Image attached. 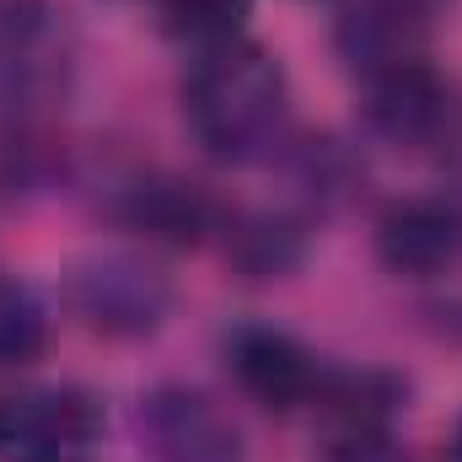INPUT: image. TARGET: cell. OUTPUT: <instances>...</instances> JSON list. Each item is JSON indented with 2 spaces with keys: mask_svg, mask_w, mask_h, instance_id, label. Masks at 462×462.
Listing matches in <instances>:
<instances>
[{
  "mask_svg": "<svg viewBox=\"0 0 462 462\" xmlns=\"http://www.w3.org/2000/svg\"><path fill=\"white\" fill-rule=\"evenodd\" d=\"M226 258L242 280H285L307 258V226L285 210H247L226 221Z\"/></svg>",
  "mask_w": 462,
  "mask_h": 462,
  "instance_id": "obj_11",
  "label": "cell"
},
{
  "mask_svg": "<svg viewBox=\"0 0 462 462\" xmlns=\"http://www.w3.org/2000/svg\"><path fill=\"white\" fill-rule=\"evenodd\" d=\"M323 462H409V452L387 436V425H334Z\"/></svg>",
  "mask_w": 462,
  "mask_h": 462,
  "instance_id": "obj_14",
  "label": "cell"
},
{
  "mask_svg": "<svg viewBox=\"0 0 462 462\" xmlns=\"http://www.w3.org/2000/svg\"><path fill=\"white\" fill-rule=\"evenodd\" d=\"M156 5H162V27L199 49L242 38V22L253 11V0H156Z\"/></svg>",
  "mask_w": 462,
  "mask_h": 462,
  "instance_id": "obj_12",
  "label": "cell"
},
{
  "mask_svg": "<svg viewBox=\"0 0 462 462\" xmlns=\"http://www.w3.org/2000/svg\"><path fill=\"white\" fill-rule=\"evenodd\" d=\"M447 462H462V425H457V436H452V447H447Z\"/></svg>",
  "mask_w": 462,
  "mask_h": 462,
  "instance_id": "obj_15",
  "label": "cell"
},
{
  "mask_svg": "<svg viewBox=\"0 0 462 462\" xmlns=\"http://www.w3.org/2000/svg\"><path fill=\"white\" fill-rule=\"evenodd\" d=\"M183 118L205 156L226 167L274 156L291 124V87L280 60L247 38L199 49V60L183 76Z\"/></svg>",
  "mask_w": 462,
  "mask_h": 462,
  "instance_id": "obj_1",
  "label": "cell"
},
{
  "mask_svg": "<svg viewBox=\"0 0 462 462\" xmlns=\"http://www.w3.org/2000/svg\"><path fill=\"white\" fill-rule=\"evenodd\" d=\"M114 216L124 226L145 231L156 242H172V247L205 242L221 226V205L199 183L172 178V172H134V178H124L114 189Z\"/></svg>",
  "mask_w": 462,
  "mask_h": 462,
  "instance_id": "obj_10",
  "label": "cell"
},
{
  "mask_svg": "<svg viewBox=\"0 0 462 462\" xmlns=\"http://www.w3.org/2000/svg\"><path fill=\"white\" fill-rule=\"evenodd\" d=\"M376 258L393 274L436 280L462 263V205L447 194H414L382 210L376 221Z\"/></svg>",
  "mask_w": 462,
  "mask_h": 462,
  "instance_id": "obj_8",
  "label": "cell"
},
{
  "mask_svg": "<svg viewBox=\"0 0 462 462\" xmlns=\"http://www.w3.org/2000/svg\"><path fill=\"white\" fill-rule=\"evenodd\" d=\"M103 403L87 387L0 393V462H97Z\"/></svg>",
  "mask_w": 462,
  "mask_h": 462,
  "instance_id": "obj_3",
  "label": "cell"
},
{
  "mask_svg": "<svg viewBox=\"0 0 462 462\" xmlns=\"http://www.w3.org/2000/svg\"><path fill=\"white\" fill-rule=\"evenodd\" d=\"M70 27L49 0H0V114L49 103L65 87Z\"/></svg>",
  "mask_w": 462,
  "mask_h": 462,
  "instance_id": "obj_5",
  "label": "cell"
},
{
  "mask_svg": "<svg viewBox=\"0 0 462 462\" xmlns=\"http://www.w3.org/2000/svg\"><path fill=\"white\" fill-rule=\"evenodd\" d=\"M140 441L156 462H242V430L231 414L189 382H162L140 398Z\"/></svg>",
  "mask_w": 462,
  "mask_h": 462,
  "instance_id": "obj_6",
  "label": "cell"
},
{
  "mask_svg": "<svg viewBox=\"0 0 462 462\" xmlns=\"http://www.w3.org/2000/svg\"><path fill=\"white\" fill-rule=\"evenodd\" d=\"M360 124L398 151H430L457 124L452 81L425 60H398L360 76Z\"/></svg>",
  "mask_w": 462,
  "mask_h": 462,
  "instance_id": "obj_4",
  "label": "cell"
},
{
  "mask_svg": "<svg viewBox=\"0 0 462 462\" xmlns=\"http://www.w3.org/2000/svg\"><path fill=\"white\" fill-rule=\"evenodd\" d=\"M441 5L452 0H349L334 22V43L360 76L398 65V60H420L425 32L441 16Z\"/></svg>",
  "mask_w": 462,
  "mask_h": 462,
  "instance_id": "obj_9",
  "label": "cell"
},
{
  "mask_svg": "<svg viewBox=\"0 0 462 462\" xmlns=\"http://www.w3.org/2000/svg\"><path fill=\"white\" fill-rule=\"evenodd\" d=\"M43 345H49L43 301L22 280L0 274V365H27L43 355Z\"/></svg>",
  "mask_w": 462,
  "mask_h": 462,
  "instance_id": "obj_13",
  "label": "cell"
},
{
  "mask_svg": "<svg viewBox=\"0 0 462 462\" xmlns=\"http://www.w3.org/2000/svg\"><path fill=\"white\" fill-rule=\"evenodd\" d=\"M65 307L103 339H145L172 312V280L134 253H92L65 274Z\"/></svg>",
  "mask_w": 462,
  "mask_h": 462,
  "instance_id": "obj_2",
  "label": "cell"
},
{
  "mask_svg": "<svg viewBox=\"0 0 462 462\" xmlns=\"http://www.w3.org/2000/svg\"><path fill=\"white\" fill-rule=\"evenodd\" d=\"M226 365L236 387L263 403V409H301L318 403V382H323V360L285 328L269 323H247L226 339Z\"/></svg>",
  "mask_w": 462,
  "mask_h": 462,
  "instance_id": "obj_7",
  "label": "cell"
}]
</instances>
